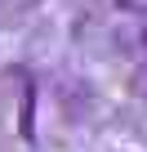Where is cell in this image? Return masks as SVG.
Here are the masks:
<instances>
[{"label": "cell", "instance_id": "cell-1", "mask_svg": "<svg viewBox=\"0 0 147 152\" xmlns=\"http://www.w3.org/2000/svg\"><path fill=\"white\" fill-rule=\"evenodd\" d=\"M116 5L125 14H134V18H147V0H116Z\"/></svg>", "mask_w": 147, "mask_h": 152}]
</instances>
